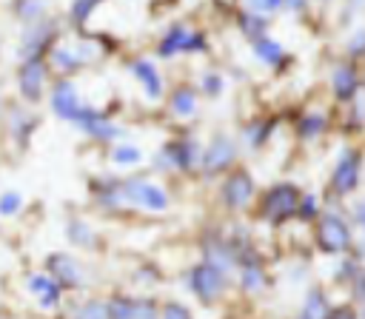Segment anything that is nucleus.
<instances>
[{
	"mask_svg": "<svg viewBox=\"0 0 365 319\" xmlns=\"http://www.w3.org/2000/svg\"><path fill=\"white\" fill-rule=\"evenodd\" d=\"M94 57V48H80V46H57L51 51V66L57 71H77L83 63H88Z\"/></svg>",
	"mask_w": 365,
	"mask_h": 319,
	"instance_id": "nucleus-20",
	"label": "nucleus"
},
{
	"mask_svg": "<svg viewBox=\"0 0 365 319\" xmlns=\"http://www.w3.org/2000/svg\"><path fill=\"white\" fill-rule=\"evenodd\" d=\"M251 251H254V248H248L245 253L237 256V262H240V288H242L245 293H259V291H265L268 276H265V268H262L259 256L251 253Z\"/></svg>",
	"mask_w": 365,
	"mask_h": 319,
	"instance_id": "nucleus-16",
	"label": "nucleus"
},
{
	"mask_svg": "<svg viewBox=\"0 0 365 319\" xmlns=\"http://www.w3.org/2000/svg\"><path fill=\"white\" fill-rule=\"evenodd\" d=\"M46 273L60 288H68V291H74V288L83 285V268H80V262L71 253H51L46 259Z\"/></svg>",
	"mask_w": 365,
	"mask_h": 319,
	"instance_id": "nucleus-12",
	"label": "nucleus"
},
{
	"mask_svg": "<svg viewBox=\"0 0 365 319\" xmlns=\"http://www.w3.org/2000/svg\"><path fill=\"white\" fill-rule=\"evenodd\" d=\"M131 74L143 85L148 100H160L163 97V74H160V68L151 60H134L131 63Z\"/></svg>",
	"mask_w": 365,
	"mask_h": 319,
	"instance_id": "nucleus-18",
	"label": "nucleus"
},
{
	"mask_svg": "<svg viewBox=\"0 0 365 319\" xmlns=\"http://www.w3.org/2000/svg\"><path fill=\"white\" fill-rule=\"evenodd\" d=\"M123 202L134 205V208H143V211H151V214H163L171 205L168 191L163 185L145 179V177L123 179Z\"/></svg>",
	"mask_w": 365,
	"mask_h": 319,
	"instance_id": "nucleus-2",
	"label": "nucleus"
},
{
	"mask_svg": "<svg viewBox=\"0 0 365 319\" xmlns=\"http://www.w3.org/2000/svg\"><path fill=\"white\" fill-rule=\"evenodd\" d=\"M103 0H74L71 3V17H74V23H86L88 17H91V11L100 6Z\"/></svg>",
	"mask_w": 365,
	"mask_h": 319,
	"instance_id": "nucleus-31",
	"label": "nucleus"
},
{
	"mask_svg": "<svg viewBox=\"0 0 365 319\" xmlns=\"http://www.w3.org/2000/svg\"><path fill=\"white\" fill-rule=\"evenodd\" d=\"M202 91L211 94V97H217V94L222 91V77L214 74V71H205V74H202Z\"/></svg>",
	"mask_w": 365,
	"mask_h": 319,
	"instance_id": "nucleus-34",
	"label": "nucleus"
},
{
	"mask_svg": "<svg viewBox=\"0 0 365 319\" xmlns=\"http://www.w3.org/2000/svg\"><path fill=\"white\" fill-rule=\"evenodd\" d=\"M108 319H154L157 316V302L145 296H128L117 293L111 302H106Z\"/></svg>",
	"mask_w": 365,
	"mask_h": 319,
	"instance_id": "nucleus-9",
	"label": "nucleus"
},
{
	"mask_svg": "<svg viewBox=\"0 0 365 319\" xmlns=\"http://www.w3.org/2000/svg\"><path fill=\"white\" fill-rule=\"evenodd\" d=\"M77 125H80L88 137L100 140V142H114V140L123 137V128L114 125L103 111H94V108H83V114L77 117Z\"/></svg>",
	"mask_w": 365,
	"mask_h": 319,
	"instance_id": "nucleus-15",
	"label": "nucleus"
},
{
	"mask_svg": "<svg viewBox=\"0 0 365 319\" xmlns=\"http://www.w3.org/2000/svg\"><path fill=\"white\" fill-rule=\"evenodd\" d=\"M197 160H200V145L191 137L165 142L157 151V168H165V171H188L191 165H197Z\"/></svg>",
	"mask_w": 365,
	"mask_h": 319,
	"instance_id": "nucleus-5",
	"label": "nucleus"
},
{
	"mask_svg": "<svg viewBox=\"0 0 365 319\" xmlns=\"http://www.w3.org/2000/svg\"><path fill=\"white\" fill-rule=\"evenodd\" d=\"M17 85H20L23 100L37 103L43 97V88H46V63L43 60H23V66L17 71Z\"/></svg>",
	"mask_w": 365,
	"mask_h": 319,
	"instance_id": "nucleus-14",
	"label": "nucleus"
},
{
	"mask_svg": "<svg viewBox=\"0 0 365 319\" xmlns=\"http://www.w3.org/2000/svg\"><path fill=\"white\" fill-rule=\"evenodd\" d=\"M208 46H205V37L200 34V31H194V28H188V26H182V23H177V26H171L165 34H163V40H160V57H174V54H188V51H205Z\"/></svg>",
	"mask_w": 365,
	"mask_h": 319,
	"instance_id": "nucleus-8",
	"label": "nucleus"
},
{
	"mask_svg": "<svg viewBox=\"0 0 365 319\" xmlns=\"http://www.w3.org/2000/svg\"><path fill=\"white\" fill-rule=\"evenodd\" d=\"M43 11V0H26V6H17V14L23 20H37Z\"/></svg>",
	"mask_w": 365,
	"mask_h": 319,
	"instance_id": "nucleus-35",
	"label": "nucleus"
},
{
	"mask_svg": "<svg viewBox=\"0 0 365 319\" xmlns=\"http://www.w3.org/2000/svg\"><path fill=\"white\" fill-rule=\"evenodd\" d=\"M359 168H362V154L356 148H345L336 160V168L331 174V188L339 197H348L359 188Z\"/></svg>",
	"mask_w": 365,
	"mask_h": 319,
	"instance_id": "nucleus-7",
	"label": "nucleus"
},
{
	"mask_svg": "<svg viewBox=\"0 0 365 319\" xmlns=\"http://www.w3.org/2000/svg\"><path fill=\"white\" fill-rule=\"evenodd\" d=\"M331 91L342 103L354 100L356 91H359V74H356V68L354 66H336L334 74H331Z\"/></svg>",
	"mask_w": 365,
	"mask_h": 319,
	"instance_id": "nucleus-19",
	"label": "nucleus"
},
{
	"mask_svg": "<svg viewBox=\"0 0 365 319\" xmlns=\"http://www.w3.org/2000/svg\"><path fill=\"white\" fill-rule=\"evenodd\" d=\"M297 216H299V219H314V216H319V205H317V197H311V194L299 197V205H297Z\"/></svg>",
	"mask_w": 365,
	"mask_h": 319,
	"instance_id": "nucleus-33",
	"label": "nucleus"
},
{
	"mask_svg": "<svg viewBox=\"0 0 365 319\" xmlns=\"http://www.w3.org/2000/svg\"><path fill=\"white\" fill-rule=\"evenodd\" d=\"M248 6L254 11H277L282 6V0H248Z\"/></svg>",
	"mask_w": 365,
	"mask_h": 319,
	"instance_id": "nucleus-36",
	"label": "nucleus"
},
{
	"mask_svg": "<svg viewBox=\"0 0 365 319\" xmlns=\"http://www.w3.org/2000/svg\"><path fill=\"white\" fill-rule=\"evenodd\" d=\"M94 199L103 208H120L123 202V179H94Z\"/></svg>",
	"mask_w": 365,
	"mask_h": 319,
	"instance_id": "nucleus-21",
	"label": "nucleus"
},
{
	"mask_svg": "<svg viewBox=\"0 0 365 319\" xmlns=\"http://www.w3.org/2000/svg\"><path fill=\"white\" fill-rule=\"evenodd\" d=\"M66 236L71 239V245H91L94 242V234L83 219H68L66 222Z\"/></svg>",
	"mask_w": 365,
	"mask_h": 319,
	"instance_id": "nucleus-27",
	"label": "nucleus"
},
{
	"mask_svg": "<svg viewBox=\"0 0 365 319\" xmlns=\"http://www.w3.org/2000/svg\"><path fill=\"white\" fill-rule=\"evenodd\" d=\"M240 26H242V31H245L251 40H259V37L265 34V20H259V17L242 14V17H240Z\"/></svg>",
	"mask_w": 365,
	"mask_h": 319,
	"instance_id": "nucleus-32",
	"label": "nucleus"
},
{
	"mask_svg": "<svg viewBox=\"0 0 365 319\" xmlns=\"http://www.w3.org/2000/svg\"><path fill=\"white\" fill-rule=\"evenodd\" d=\"M328 310H331V305H328L325 291L322 288H311L305 293V299H302V308H299L297 319H325Z\"/></svg>",
	"mask_w": 365,
	"mask_h": 319,
	"instance_id": "nucleus-22",
	"label": "nucleus"
},
{
	"mask_svg": "<svg viewBox=\"0 0 365 319\" xmlns=\"http://www.w3.org/2000/svg\"><path fill=\"white\" fill-rule=\"evenodd\" d=\"M154 319H194V316L182 302H163V305H157Z\"/></svg>",
	"mask_w": 365,
	"mask_h": 319,
	"instance_id": "nucleus-29",
	"label": "nucleus"
},
{
	"mask_svg": "<svg viewBox=\"0 0 365 319\" xmlns=\"http://www.w3.org/2000/svg\"><path fill=\"white\" fill-rule=\"evenodd\" d=\"M23 208V197L17 191H3L0 194V216H14Z\"/></svg>",
	"mask_w": 365,
	"mask_h": 319,
	"instance_id": "nucleus-30",
	"label": "nucleus"
},
{
	"mask_svg": "<svg viewBox=\"0 0 365 319\" xmlns=\"http://www.w3.org/2000/svg\"><path fill=\"white\" fill-rule=\"evenodd\" d=\"M359 43H362V34L354 37V43H351V54H359Z\"/></svg>",
	"mask_w": 365,
	"mask_h": 319,
	"instance_id": "nucleus-38",
	"label": "nucleus"
},
{
	"mask_svg": "<svg viewBox=\"0 0 365 319\" xmlns=\"http://www.w3.org/2000/svg\"><path fill=\"white\" fill-rule=\"evenodd\" d=\"M168 108H171V114L180 117V120L194 117V114H197V94H194V88H177V91L171 94Z\"/></svg>",
	"mask_w": 365,
	"mask_h": 319,
	"instance_id": "nucleus-23",
	"label": "nucleus"
},
{
	"mask_svg": "<svg viewBox=\"0 0 365 319\" xmlns=\"http://www.w3.org/2000/svg\"><path fill=\"white\" fill-rule=\"evenodd\" d=\"M51 37H54V26L48 20H37L26 28L23 34V43H20V57L23 60H43L46 48L51 46Z\"/></svg>",
	"mask_w": 365,
	"mask_h": 319,
	"instance_id": "nucleus-13",
	"label": "nucleus"
},
{
	"mask_svg": "<svg viewBox=\"0 0 365 319\" xmlns=\"http://www.w3.org/2000/svg\"><path fill=\"white\" fill-rule=\"evenodd\" d=\"M143 157H145L143 148H140V145H131V142H117V145L111 148V162H114V165H123V168L140 165Z\"/></svg>",
	"mask_w": 365,
	"mask_h": 319,
	"instance_id": "nucleus-26",
	"label": "nucleus"
},
{
	"mask_svg": "<svg viewBox=\"0 0 365 319\" xmlns=\"http://www.w3.org/2000/svg\"><path fill=\"white\" fill-rule=\"evenodd\" d=\"M282 6H291V9H302V0H282Z\"/></svg>",
	"mask_w": 365,
	"mask_h": 319,
	"instance_id": "nucleus-39",
	"label": "nucleus"
},
{
	"mask_svg": "<svg viewBox=\"0 0 365 319\" xmlns=\"http://www.w3.org/2000/svg\"><path fill=\"white\" fill-rule=\"evenodd\" d=\"M254 54H257L265 66H279V63H282V57H285L282 46H279L277 40H268V37L254 40Z\"/></svg>",
	"mask_w": 365,
	"mask_h": 319,
	"instance_id": "nucleus-25",
	"label": "nucleus"
},
{
	"mask_svg": "<svg viewBox=\"0 0 365 319\" xmlns=\"http://www.w3.org/2000/svg\"><path fill=\"white\" fill-rule=\"evenodd\" d=\"M251 197H254V177L248 171H234L225 177L222 182V202L225 208L231 211H242L251 205Z\"/></svg>",
	"mask_w": 365,
	"mask_h": 319,
	"instance_id": "nucleus-11",
	"label": "nucleus"
},
{
	"mask_svg": "<svg viewBox=\"0 0 365 319\" xmlns=\"http://www.w3.org/2000/svg\"><path fill=\"white\" fill-rule=\"evenodd\" d=\"M314 236H317V245H319L322 253H331V256L342 253L345 256L351 251V242H354V228L342 214L328 211V214L319 216Z\"/></svg>",
	"mask_w": 365,
	"mask_h": 319,
	"instance_id": "nucleus-1",
	"label": "nucleus"
},
{
	"mask_svg": "<svg viewBox=\"0 0 365 319\" xmlns=\"http://www.w3.org/2000/svg\"><path fill=\"white\" fill-rule=\"evenodd\" d=\"M225 285H228V271H222L220 265H214L208 259H202L200 265H194L188 271V291L205 305L217 302L225 293Z\"/></svg>",
	"mask_w": 365,
	"mask_h": 319,
	"instance_id": "nucleus-3",
	"label": "nucleus"
},
{
	"mask_svg": "<svg viewBox=\"0 0 365 319\" xmlns=\"http://www.w3.org/2000/svg\"><path fill=\"white\" fill-rule=\"evenodd\" d=\"M74 319H108L106 302H103V299H86V302L77 308Z\"/></svg>",
	"mask_w": 365,
	"mask_h": 319,
	"instance_id": "nucleus-28",
	"label": "nucleus"
},
{
	"mask_svg": "<svg viewBox=\"0 0 365 319\" xmlns=\"http://www.w3.org/2000/svg\"><path fill=\"white\" fill-rule=\"evenodd\" d=\"M48 103H51V111L60 117V120H71L77 122V117L83 114V100L77 94V85L71 80H57L51 94H48Z\"/></svg>",
	"mask_w": 365,
	"mask_h": 319,
	"instance_id": "nucleus-10",
	"label": "nucleus"
},
{
	"mask_svg": "<svg viewBox=\"0 0 365 319\" xmlns=\"http://www.w3.org/2000/svg\"><path fill=\"white\" fill-rule=\"evenodd\" d=\"M325 319H356V310H354L351 305H342V308L328 310V316H325Z\"/></svg>",
	"mask_w": 365,
	"mask_h": 319,
	"instance_id": "nucleus-37",
	"label": "nucleus"
},
{
	"mask_svg": "<svg viewBox=\"0 0 365 319\" xmlns=\"http://www.w3.org/2000/svg\"><path fill=\"white\" fill-rule=\"evenodd\" d=\"M234 160H237V142L231 140V137H225V134H217V137H211V142L200 151V168L205 171V174H222V171H228L231 165H234Z\"/></svg>",
	"mask_w": 365,
	"mask_h": 319,
	"instance_id": "nucleus-6",
	"label": "nucleus"
},
{
	"mask_svg": "<svg viewBox=\"0 0 365 319\" xmlns=\"http://www.w3.org/2000/svg\"><path fill=\"white\" fill-rule=\"evenodd\" d=\"M29 291H31V296L37 299V305L40 308H46V310H51V308H57L60 305V299H63V288L46 273V271H34L31 276H29Z\"/></svg>",
	"mask_w": 365,
	"mask_h": 319,
	"instance_id": "nucleus-17",
	"label": "nucleus"
},
{
	"mask_svg": "<svg viewBox=\"0 0 365 319\" xmlns=\"http://www.w3.org/2000/svg\"><path fill=\"white\" fill-rule=\"evenodd\" d=\"M325 125H328L325 111H305V114L299 117V122H297V134H299L302 140H317V137L325 131Z\"/></svg>",
	"mask_w": 365,
	"mask_h": 319,
	"instance_id": "nucleus-24",
	"label": "nucleus"
},
{
	"mask_svg": "<svg viewBox=\"0 0 365 319\" xmlns=\"http://www.w3.org/2000/svg\"><path fill=\"white\" fill-rule=\"evenodd\" d=\"M299 188L294 182H277L265 191L262 197V216L271 225H282L291 216H297V205H299Z\"/></svg>",
	"mask_w": 365,
	"mask_h": 319,
	"instance_id": "nucleus-4",
	"label": "nucleus"
}]
</instances>
